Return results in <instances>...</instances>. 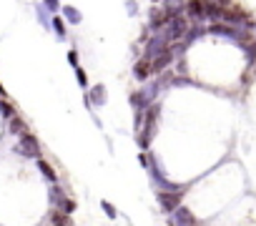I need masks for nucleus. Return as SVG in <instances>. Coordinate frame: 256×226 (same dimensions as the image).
I'll list each match as a JSON object with an SVG mask.
<instances>
[{
    "instance_id": "f8f14e48",
    "label": "nucleus",
    "mask_w": 256,
    "mask_h": 226,
    "mask_svg": "<svg viewBox=\"0 0 256 226\" xmlns=\"http://www.w3.org/2000/svg\"><path fill=\"white\" fill-rule=\"evenodd\" d=\"M161 8H164V13H166L168 20H171V18H176V16H184L186 0H161Z\"/></svg>"
},
{
    "instance_id": "7ed1b4c3",
    "label": "nucleus",
    "mask_w": 256,
    "mask_h": 226,
    "mask_svg": "<svg viewBox=\"0 0 256 226\" xmlns=\"http://www.w3.org/2000/svg\"><path fill=\"white\" fill-rule=\"evenodd\" d=\"M251 16L238 6V3H234L231 8H224V13H221V23H228V26H236V28H241L244 26V20H248Z\"/></svg>"
},
{
    "instance_id": "0eeeda50",
    "label": "nucleus",
    "mask_w": 256,
    "mask_h": 226,
    "mask_svg": "<svg viewBox=\"0 0 256 226\" xmlns=\"http://www.w3.org/2000/svg\"><path fill=\"white\" fill-rule=\"evenodd\" d=\"M181 196H184V191H158V206H161V211L174 214L181 206Z\"/></svg>"
},
{
    "instance_id": "f03ea898",
    "label": "nucleus",
    "mask_w": 256,
    "mask_h": 226,
    "mask_svg": "<svg viewBox=\"0 0 256 226\" xmlns=\"http://www.w3.org/2000/svg\"><path fill=\"white\" fill-rule=\"evenodd\" d=\"M16 151L20 156H26V158H38L40 156V144H38V138L33 134H23L20 136V144L16 146Z\"/></svg>"
},
{
    "instance_id": "ddd939ff",
    "label": "nucleus",
    "mask_w": 256,
    "mask_h": 226,
    "mask_svg": "<svg viewBox=\"0 0 256 226\" xmlns=\"http://www.w3.org/2000/svg\"><path fill=\"white\" fill-rule=\"evenodd\" d=\"M60 16H63V20L70 23V26H80V20H83V13H80L76 6H68V3L60 6Z\"/></svg>"
},
{
    "instance_id": "c756f323",
    "label": "nucleus",
    "mask_w": 256,
    "mask_h": 226,
    "mask_svg": "<svg viewBox=\"0 0 256 226\" xmlns=\"http://www.w3.org/2000/svg\"><path fill=\"white\" fill-rule=\"evenodd\" d=\"M68 63H70L73 68H78V50H76V48L68 50Z\"/></svg>"
},
{
    "instance_id": "aec40b11",
    "label": "nucleus",
    "mask_w": 256,
    "mask_h": 226,
    "mask_svg": "<svg viewBox=\"0 0 256 226\" xmlns=\"http://www.w3.org/2000/svg\"><path fill=\"white\" fill-rule=\"evenodd\" d=\"M48 198H50V204L60 206V201L66 198V194H63V188H58V184H50V188H48Z\"/></svg>"
},
{
    "instance_id": "9b49d317",
    "label": "nucleus",
    "mask_w": 256,
    "mask_h": 226,
    "mask_svg": "<svg viewBox=\"0 0 256 226\" xmlns=\"http://www.w3.org/2000/svg\"><path fill=\"white\" fill-rule=\"evenodd\" d=\"M154 136H156V124H151V121H144V128L138 131V146H141V151H146V148L151 146Z\"/></svg>"
},
{
    "instance_id": "9d476101",
    "label": "nucleus",
    "mask_w": 256,
    "mask_h": 226,
    "mask_svg": "<svg viewBox=\"0 0 256 226\" xmlns=\"http://www.w3.org/2000/svg\"><path fill=\"white\" fill-rule=\"evenodd\" d=\"M154 76V70H151V58H138L136 63H134V78L136 80H141V83H146L148 78Z\"/></svg>"
},
{
    "instance_id": "bb28decb",
    "label": "nucleus",
    "mask_w": 256,
    "mask_h": 226,
    "mask_svg": "<svg viewBox=\"0 0 256 226\" xmlns=\"http://www.w3.org/2000/svg\"><path fill=\"white\" fill-rule=\"evenodd\" d=\"M43 6L56 16V13H60V6H63V3H60V0H43Z\"/></svg>"
},
{
    "instance_id": "4468645a",
    "label": "nucleus",
    "mask_w": 256,
    "mask_h": 226,
    "mask_svg": "<svg viewBox=\"0 0 256 226\" xmlns=\"http://www.w3.org/2000/svg\"><path fill=\"white\" fill-rule=\"evenodd\" d=\"M174 224L176 226H196V218H194V214L186 206H178L174 211Z\"/></svg>"
},
{
    "instance_id": "4be33fe9",
    "label": "nucleus",
    "mask_w": 256,
    "mask_h": 226,
    "mask_svg": "<svg viewBox=\"0 0 256 226\" xmlns=\"http://www.w3.org/2000/svg\"><path fill=\"white\" fill-rule=\"evenodd\" d=\"M10 134L23 136V134H26V121H23V118H18V116H13V118H10Z\"/></svg>"
},
{
    "instance_id": "b1692460",
    "label": "nucleus",
    "mask_w": 256,
    "mask_h": 226,
    "mask_svg": "<svg viewBox=\"0 0 256 226\" xmlns=\"http://www.w3.org/2000/svg\"><path fill=\"white\" fill-rule=\"evenodd\" d=\"M0 116H3V118H13V106L8 103V100H0Z\"/></svg>"
},
{
    "instance_id": "393cba45",
    "label": "nucleus",
    "mask_w": 256,
    "mask_h": 226,
    "mask_svg": "<svg viewBox=\"0 0 256 226\" xmlns=\"http://www.w3.org/2000/svg\"><path fill=\"white\" fill-rule=\"evenodd\" d=\"M76 80H78V86H80V88H88V76H86V70H83L80 66L76 68Z\"/></svg>"
},
{
    "instance_id": "dca6fc26",
    "label": "nucleus",
    "mask_w": 256,
    "mask_h": 226,
    "mask_svg": "<svg viewBox=\"0 0 256 226\" xmlns=\"http://www.w3.org/2000/svg\"><path fill=\"white\" fill-rule=\"evenodd\" d=\"M151 103H156V100H151V98L144 93V88H141V90H136V93H131V106H134L136 110H146Z\"/></svg>"
},
{
    "instance_id": "20e7f679",
    "label": "nucleus",
    "mask_w": 256,
    "mask_h": 226,
    "mask_svg": "<svg viewBox=\"0 0 256 226\" xmlns=\"http://www.w3.org/2000/svg\"><path fill=\"white\" fill-rule=\"evenodd\" d=\"M174 63H176V53H174V50H171V46H168L166 50H161L158 56H154V58H151V70H154L156 76H161V73H164V70H168Z\"/></svg>"
},
{
    "instance_id": "6e6552de",
    "label": "nucleus",
    "mask_w": 256,
    "mask_h": 226,
    "mask_svg": "<svg viewBox=\"0 0 256 226\" xmlns=\"http://www.w3.org/2000/svg\"><path fill=\"white\" fill-rule=\"evenodd\" d=\"M106 100H108V88H106L103 83H96L93 88L86 90V106H88V108H93V106H106Z\"/></svg>"
},
{
    "instance_id": "5701e85b",
    "label": "nucleus",
    "mask_w": 256,
    "mask_h": 226,
    "mask_svg": "<svg viewBox=\"0 0 256 226\" xmlns=\"http://www.w3.org/2000/svg\"><path fill=\"white\" fill-rule=\"evenodd\" d=\"M244 56H246V63H248V66L256 63V40H251V43L244 48Z\"/></svg>"
},
{
    "instance_id": "7c9ffc66",
    "label": "nucleus",
    "mask_w": 256,
    "mask_h": 226,
    "mask_svg": "<svg viewBox=\"0 0 256 226\" xmlns=\"http://www.w3.org/2000/svg\"><path fill=\"white\" fill-rule=\"evenodd\" d=\"M138 161H141V166H146V168H148V164H151V158H148V156H146L144 151L138 154Z\"/></svg>"
},
{
    "instance_id": "c85d7f7f",
    "label": "nucleus",
    "mask_w": 256,
    "mask_h": 226,
    "mask_svg": "<svg viewBox=\"0 0 256 226\" xmlns=\"http://www.w3.org/2000/svg\"><path fill=\"white\" fill-rule=\"evenodd\" d=\"M126 13L131 16V18L138 16V3H136V0H126Z\"/></svg>"
},
{
    "instance_id": "412c9836",
    "label": "nucleus",
    "mask_w": 256,
    "mask_h": 226,
    "mask_svg": "<svg viewBox=\"0 0 256 226\" xmlns=\"http://www.w3.org/2000/svg\"><path fill=\"white\" fill-rule=\"evenodd\" d=\"M50 221H53V226H73V224H70V216L63 214V211H53Z\"/></svg>"
},
{
    "instance_id": "a878e982",
    "label": "nucleus",
    "mask_w": 256,
    "mask_h": 226,
    "mask_svg": "<svg viewBox=\"0 0 256 226\" xmlns=\"http://www.w3.org/2000/svg\"><path fill=\"white\" fill-rule=\"evenodd\" d=\"M60 211H63V214H68V216H70V214H73V211H76V201H70V198H68V196H66V198H63V201H60Z\"/></svg>"
},
{
    "instance_id": "39448f33",
    "label": "nucleus",
    "mask_w": 256,
    "mask_h": 226,
    "mask_svg": "<svg viewBox=\"0 0 256 226\" xmlns=\"http://www.w3.org/2000/svg\"><path fill=\"white\" fill-rule=\"evenodd\" d=\"M186 18H191V23H204L206 20V0H186Z\"/></svg>"
},
{
    "instance_id": "2eb2a0df",
    "label": "nucleus",
    "mask_w": 256,
    "mask_h": 226,
    "mask_svg": "<svg viewBox=\"0 0 256 226\" xmlns=\"http://www.w3.org/2000/svg\"><path fill=\"white\" fill-rule=\"evenodd\" d=\"M50 30L60 38V40H66L68 38V30H66V20H63V16L60 13H56V16H50Z\"/></svg>"
},
{
    "instance_id": "423d86ee",
    "label": "nucleus",
    "mask_w": 256,
    "mask_h": 226,
    "mask_svg": "<svg viewBox=\"0 0 256 226\" xmlns=\"http://www.w3.org/2000/svg\"><path fill=\"white\" fill-rule=\"evenodd\" d=\"M171 43H168V38H166V33L164 30H158V33H154L151 38H148V43H146V58H154V56H158L161 50H166Z\"/></svg>"
},
{
    "instance_id": "cd10ccee",
    "label": "nucleus",
    "mask_w": 256,
    "mask_h": 226,
    "mask_svg": "<svg viewBox=\"0 0 256 226\" xmlns=\"http://www.w3.org/2000/svg\"><path fill=\"white\" fill-rule=\"evenodd\" d=\"M100 208L106 211V216H108V218H116V216H118L116 206H113V204H108V201H100Z\"/></svg>"
},
{
    "instance_id": "6ab92c4d",
    "label": "nucleus",
    "mask_w": 256,
    "mask_h": 226,
    "mask_svg": "<svg viewBox=\"0 0 256 226\" xmlns=\"http://www.w3.org/2000/svg\"><path fill=\"white\" fill-rule=\"evenodd\" d=\"M36 16H38L40 26H43L46 30H50V16H48V8H46L43 3H38V6H36Z\"/></svg>"
},
{
    "instance_id": "1a4fd4ad",
    "label": "nucleus",
    "mask_w": 256,
    "mask_h": 226,
    "mask_svg": "<svg viewBox=\"0 0 256 226\" xmlns=\"http://www.w3.org/2000/svg\"><path fill=\"white\" fill-rule=\"evenodd\" d=\"M148 18H151V23H148V30H151V33H158V30H164V28L168 26V16H166L164 8H158V6H154V8L148 10Z\"/></svg>"
},
{
    "instance_id": "f257e3e1",
    "label": "nucleus",
    "mask_w": 256,
    "mask_h": 226,
    "mask_svg": "<svg viewBox=\"0 0 256 226\" xmlns=\"http://www.w3.org/2000/svg\"><path fill=\"white\" fill-rule=\"evenodd\" d=\"M188 28H191V20L186 16H176V18L168 20V26L164 28V33H166L168 43H178V40H184V36L188 33Z\"/></svg>"
},
{
    "instance_id": "a211bd4d",
    "label": "nucleus",
    "mask_w": 256,
    "mask_h": 226,
    "mask_svg": "<svg viewBox=\"0 0 256 226\" xmlns=\"http://www.w3.org/2000/svg\"><path fill=\"white\" fill-rule=\"evenodd\" d=\"M36 164H38V168H40V174L46 176V181H50V184H56V181H58V176H56V171H53V166H50L48 161H43V156H38V158H36Z\"/></svg>"
},
{
    "instance_id": "f3484780",
    "label": "nucleus",
    "mask_w": 256,
    "mask_h": 226,
    "mask_svg": "<svg viewBox=\"0 0 256 226\" xmlns=\"http://www.w3.org/2000/svg\"><path fill=\"white\" fill-rule=\"evenodd\" d=\"M221 13H224V8L216 3V0H206V20L221 23Z\"/></svg>"
}]
</instances>
